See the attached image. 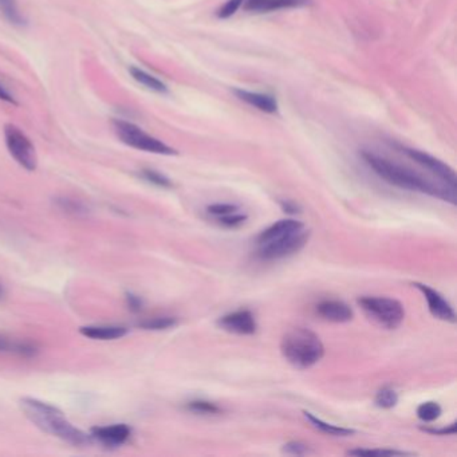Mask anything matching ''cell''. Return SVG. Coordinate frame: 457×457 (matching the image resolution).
Instances as JSON below:
<instances>
[{"label": "cell", "instance_id": "cell-16", "mask_svg": "<svg viewBox=\"0 0 457 457\" xmlns=\"http://www.w3.org/2000/svg\"><path fill=\"white\" fill-rule=\"evenodd\" d=\"M233 93L239 97L241 101L247 102L251 106L256 108V109L264 111V113H276L278 111V102L272 96L268 94H261V93H255V91H248V90H243V89H235Z\"/></svg>", "mask_w": 457, "mask_h": 457}, {"label": "cell", "instance_id": "cell-34", "mask_svg": "<svg viewBox=\"0 0 457 457\" xmlns=\"http://www.w3.org/2000/svg\"><path fill=\"white\" fill-rule=\"evenodd\" d=\"M0 101L7 102V104H12V105H18V102L15 101V99L1 85H0Z\"/></svg>", "mask_w": 457, "mask_h": 457}, {"label": "cell", "instance_id": "cell-2", "mask_svg": "<svg viewBox=\"0 0 457 457\" xmlns=\"http://www.w3.org/2000/svg\"><path fill=\"white\" fill-rule=\"evenodd\" d=\"M19 406L23 414L47 435L54 436L74 446H85L93 443L91 436L71 424L65 413L51 403L24 397L19 401Z\"/></svg>", "mask_w": 457, "mask_h": 457}, {"label": "cell", "instance_id": "cell-28", "mask_svg": "<svg viewBox=\"0 0 457 457\" xmlns=\"http://www.w3.org/2000/svg\"><path fill=\"white\" fill-rule=\"evenodd\" d=\"M208 214L214 215V216H224V215H229V214H233V212H238L239 208L238 206H233V204H227V203H223V204H212L207 208Z\"/></svg>", "mask_w": 457, "mask_h": 457}, {"label": "cell", "instance_id": "cell-14", "mask_svg": "<svg viewBox=\"0 0 457 457\" xmlns=\"http://www.w3.org/2000/svg\"><path fill=\"white\" fill-rule=\"evenodd\" d=\"M307 0H244V10L248 12H272L302 7Z\"/></svg>", "mask_w": 457, "mask_h": 457}, {"label": "cell", "instance_id": "cell-4", "mask_svg": "<svg viewBox=\"0 0 457 457\" xmlns=\"http://www.w3.org/2000/svg\"><path fill=\"white\" fill-rule=\"evenodd\" d=\"M113 128L117 134V137L125 145L134 148L142 152L154 153V154H164V156H174L177 152L169 145L152 137L151 134L145 133L141 128L131 124L129 121L114 120Z\"/></svg>", "mask_w": 457, "mask_h": 457}, {"label": "cell", "instance_id": "cell-19", "mask_svg": "<svg viewBox=\"0 0 457 457\" xmlns=\"http://www.w3.org/2000/svg\"><path fill=\"white\" fill-rule=\"evenodd\" d=\"M129 73L139 84H141L142 86L148 87L152 91H156V93H166L168 91V89L160 79L148 74L146 71H144V70L136 67V66H131V69H129Z\"/></svg>", "mask_w": 457, "mask_h": 457}, {"label": "cell", "instance_id": "cell-24", "mask_svg": "<svg viewBox=\"0 0 457 457\" xmlns=\"http://www.w3.org/2000/svg\"><path fill=\"white\" fill-rule=\"evenodd\" d=\"M376 405L382 409H391L398 403V394L392 388H382L376 394Z\"/></svg>", "mask_w": 457, "mask_h": 457}, {"label": "cell", "instance_id": "cell-13", "mask_svg": "<svg viewBox=\"0 0 457 457\" xmlns=\"http://www.w3.org/2000/svg\"><path fill=\"white\" fill-rule=\"evenodd\" d=\"M303 228H305L303 223L294 220V219H283V220H279V221L273 223L268 228H266L263 232H261V235L256 239V243H258V246L266 244L268 241L281 239L286 235L294 233L296 231H301V229Z\"/></svg>", "mask_w": 457, "mask_h": 457}, {"label": "cell", "instance_id": "cell-18", "mask_svg": "<svg viewBox=\"0 0 457 457\" xmlns=\"http://www.w3.org/2000/svg\"><path fill=\"white\" fill-rule=\"evenodd\" d=\"M305 417L313 424L314 428H316L318 431H321L325 435L336 436V437H348V436H353L356 433V431H353V429L342 428V426H338V425L328 424L326 421L318 418L316 416L310 413V412H305Z\"/></svg>", "mask_w": 457, "mask_h": 457}, {"label": "cell", "instance_id": "cell-9", "mask_svg": "<svg viewBox=\"0 0 457 457\" xmlns=\"http://www.w3.org/2000/svg\"><path fill=\"white\" fill-rule=\"evenodd\" d=\"M218 323L223 330L239 336H252L258 328L255 316L248 310L229 313L227 316H221Z\"/></svg>", "mask_w": 457, "mask_h": 457}, {"label": "cell", "instance_id": "cell-6", "mask_svg": "<svg viewBox=\"0 0 457 457\" xmlns=\"http://www.w3.org/2000/svg\"><path fill=\"white\" fill-rule=\"evenodd\" d=\"M4 140L12 159L29 172H34L38 166V157L33 142L18 126L7 124L4 126Z\"/></svg>", "mask_w": 457, "mask_h": 457}, {"label": "cell", "instance_id": "cell-32", "mask_svg": "<svg viewBox=\"0 0 457 457\" xmlns=\"http://www.w3.org/2000/svg\"><path fill=\"white\" fill-rule=\"evenodd\" d=\"M425 432L431 433V435L436 436H449L455 435L457 432L456 423L449 425V426H444V428H440V429H432V428H424Z\"/></svg>", "mask_w": 457, "mask_h": 457}, {"label": "cell", "instance_id": "cell-20", "mask_svg": "<svg viewBox=\"0 0 457 457\" xmlns=\"http://www.w3.org/2000/svg\"><path fill=\"white\" fill-rule=\"evenodd\" d=\"M0 12L11 24L23 26L26 23L15 0H0Z\"/></svg>", "mask_w": 457, "mask_h": 457}, {"label": "cell", "instance_id": "cell-29", "mask_svg": "<svg viewBox=\"0 0 457 457\" xmlns=\"http://www.w3.org/2000/svg\"><path fill=\"white\" fill-rule=\"evenodd\" d=\"M244 0H228L218 11V16L220 19H228L235 12L239 10Z\"/></svg>", "mask_w": 457, "mask_h": 457}, {"label": "cell", "instance_id": "cell-8", "mask_svg": "<svg viewBox=\"0 0 457 457\" xmlns=\"http://www.w3.org/2000/svg\"><path fill=\"white\" fill-rule=\"evenodd\" d=\"M403 152H405V154L409 156L416 163L420 164L421 166L426 168L429 172H432L435 176H437L446 186L456 189V174L449 165L440 161L438 159H436V157L428 154V153L414 151V149H408V148H403Z\"/></svg>", "mask_w": 457, "mask_h": 457}, {"label": "cell", "instance_id": "cell-31", "mask_svg": "<svg viewBox=\"0 0 457 457\" xmlns=\"http://www.w3.org/2000/svg\"><path fill=\"white\" fill-rule=\"evenodd\" d=\"M126 306L129 307V310L131 311H141L142 310V299L139 295L133 294V293H126Z\"/></svg>", "mask_w": 457, "mask_h": 457}, {"label": "cell", "instance_id": "cell-23", "mask_svg": "<svg viewBox=\"0 0 457 457\" xmlns=\"http://www.w3.org/2000/svg\"><path fill=\"white\" fill-rule=\"evenodd\" d=\"M443 413V409L438 403L435 401H428V403H421L417 408V417L424 421V423H432L437 420Z\"/></svg>", "mask_w": 457, "mask_h": 457}, {"label": "cell", "instance_id": "cell-26", "mask_svg": "<svg viewBox=\"0 0 457 457\" xmlns=\"http://www.w3.org/2000/svg\"><path fill=\"white\" fill-rule=\"evenodd\" d=\"M188 411L194 412L196 414H204V416H212V414L221 413V409L219 408L216 403H209V401H203V400H197L186 405Z\"/></svg>", "mask_w": 457, "mask_h": 457}, {"label": "cell", "instance_id": "cell-22", "mask_svg": "<svg viewBox=\"0 0 457 457\" xmlns=\"http://www.w3.org/2000/svg\"><path fill=\"white\" fill-rule=\"evenodd\" d=\"M348 456L381 457V456H406L413 455L403 451H394V449H351L346 452Z\"/></svg>", "mask_w": 457, "mask_h": 457}, {"label": "cell", "instance_id": "cell-25", "mask_svg": "<svg viewBox=\"0 0 457 457\" xmlns=\"http://www.w3.org/2000/svg\"><path fill=\"white\" fill-rule=\"evenodd\" d=\"M140 176L145 181L151 183L153 186H160V188H172L174 186L172 181L165 174L153 171V169H142Z\"/></svg>", "mask_w": 457, "mask_h": 457}, {"label": "cell", "instance_id": "cell-7", "mask_svg": "<svg viewBox=\"0 0 457 457\" xmlns=\"http://www.w3.org/2000/svg\"><path fill=\"white\" fill-rule=\"evenodd\" d=\"M310 238V232L305 228L286 235L281 239L272 240L261 244L258 250L259 259L264 261H281L302 250Z\"/></svg>", "mask_w": 457, "mask_h": 457}, {"label": "cell", "instance_id": "cell-3", "mask_svg": "<svg viewBox=\"0 0 457 457\" xmlns=\"http://www.w3.org/2000/svg\"><path fill=\"white\" fill-rule=\"evenodd\" d=\"M281 350L284 359L301 371L314 366L325 356V346L321 338L306 327L288 330L282 338Z\"/></svg>", "mask_w": 457, "mask_h": 457}, {"label": "cell", "instance_id": "cell-11", "mask_svg": "<svg viewBox=\"0 0 457 457\" xmlns=\"http://www.w3.org/2000/svg\"><path fill=\"white\" fill-rule=\"evenodd\" d=\"M413 286L424 295V298L428 302V308L432 316L437 319L452 322V323L456 321V314H455L453 307L446 302V299L443 295L437 293L436 290L426 284L414 283Z\"/></svg>", "mask_w": 457, "mask_h": 457}, {"label": "cell", "instance_id": "cell-30", "mask_svg": "<svg viewBox=\"0 0 457 457\" xmlns=\"http://www.w3.org/2000/svg\"><path fill=\"white\" fill-rule=\"evenodd\" d=\"M284 453H288V455H296V456H302V455H307L310 451H308V446L301 443V441H291L288 444H286L283 446Z\"/></svg>", "mask_w": 457, "mask_h": 457}, {"label": "cell", "instance_id": "cell-5", "mask_svg": "<svg viewBox=\"0 0 457 457\" xmlns=\"http://www.w3.org/2000/svg\"><path fill=\"white\" fill-rule=\"evenodd\" d=\"M358 305L378 325L388 330L397 328L405 318L403 303L388 296H363L358 299Z\"/></svg>", "mask_w": 457, "mask_h": 457}, {"label": "cell", "instance_id": "cell-21", "mask_svg": "<svg viewBox=\"0 0 457 457\" xmlns=\"http://www.w3.org/2000/svg\"><path fill=\"white\" fill-rule=\"evenodd\" d=\"M177 325V319L174 316H156V318H149L140 322L139 326L144 330H166V328H172Z\"/></svg>", "mask_w": 457, "mask_h": 457}, {"label": "cell", "instance_id": "cell-33", "mask_svg": "<svg viewBox=\"0 0 457 457\" xmlns=\"http://www.w3.org/2000/svg\"><path fill=\"white\" fill-rule=\"evenodd\" d=\"M281 206H282V209H283L284 212H287V214H299L301 212L299 206L294 201H291V200L281 201Z\"/></svg>", "mask_w": 457, "mask_h": 457}, {"label": "cell", "instance_id": "cell-35", "mask_svg": "<svg viewBox=\"0 0 457 457\" xmlns=\"http://www.w3.org/2000/svg\"><path fill=\"white\" fill-rule=\"evenodd\" d=\"M4 295H6V290H4L3 284L0 283V301L4 298Z\"/></svg>", "mask_w": 457, "mask_h": 457}, {"label": "cell", "instance_id": "cell-27", "mask_svg": "<svg viewBox=\"0 0 457 457\" xmlns=\"http://www.w3.org/2000/svg\"><path fill=\"white\" fill-rule=\"evenodd\" d=\"M219 224L226 227V228H238L240 226H243L247 221V215H241L238 212L224 215V216H219Z\"/></svg>", "mask_w": 457, "mask_h": 457}, {"label": "cell", "instance_id": "cell-10", "mask_svg": "<svg viewBox=\"0 0 457 457\" xmlns=\"http://www.w3.org/2000/svg\"><path fill=\"white\" fill-rule=\"evenodd\" d=\"M93 441H99L101 446H121L131 438V428L126 424H111L94 426L90 432Z\"/></svg>", "mask_w": 457, "mask_h": 457}, {"label": "cell", "instance_id": "cell-15", "mask_svg": "<svg viewBox=\"0 0 457 457\" xmlns=\"http://www.w3.org/2000/svg\"><path fill=\"white\" fill-rule=\"evenodd\" d=\"M79 333L84 337L96 341H114L125 337L129 330L126 327L116 325H89L81 327Z\"/></svg>", "mask_w": 457, "mask_h": 457}, {"label": "cell", "instance_id": "cell-17", "mask_svg": "<svg viewBox=\"0 0 457 457\" xmlns=\"http://www.w3.org/2000/svg\"><path fill=\"white\" fill-rule=\"evenodd\" d=\"M0 351L15 353L23 357H33L38 353V348L31 342L26 341H12L6 337H0Z\"/></svg>", "mask_w": 457, "mask_h": 457}, {"label": "cell", "instance_id": "cell-1", "mask_svg": "<svg viewBox=\"0 0 457 457\" xmlns=\"http://www.w3.org/2000/svg\"><path fill=\"white\" fill-rule=\"evenodd\" d=\"M362 159L371 166V171H374L382 180L392 186L412 192H420L428 196L437 197L451 204L456 203V189L451 186L435 184L433 181L425 179L424 176L414 172L412 169L392 163L374 153L362 152Z\"/></svg>", "mask_w": 457, "mask_h": 457}, {"label": "cell", "instance_id": "cell-12", "mask_svg": "<svg viewBox=\"0 0 457 457\" xmlns=\"http://www.w3.org/2000/svg\"><path fill=\"white\" fill-rule=\"evenodd\" d=\"M316 313L325 321L336 322V323L350 322L354 316L350 306L341 301H323L319 305H316Z\"/></svg>", "mask_w": 457, "mask_h": 457}]
</instances>
